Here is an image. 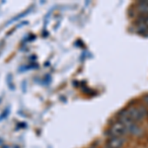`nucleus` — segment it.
<instances>
[{"label": "nucleus", "instance_id": "4", "mask_svg": "<svg viewBox=\"0 0 148 148\" xmlns=\"http://www.w3.org/2000/svg\"><path fill=\"white\" fill-rule=\"evenodd\" d=\"M135 21H137V22H139V23L143 24V25L146 26V27L148 28V16H145V15H139Z\"/></svg>", "mask_w": 148, "mask_h": 148}, {"label": "nucleus", "instance_id": "5", "mask_svg": "<svg viewBox=\"0 0 148 148\" xmlns=\"http://www.w3.org/2000/svg\"><path fill=\"white\" fill-rule=\"evenodd\" d=\"M9 113H10V110H9L8 108L7 109H5L4 110L3 112H2V114H0V121H3L4 119H6L7 116H8V114H9Z\"/></svg>", "mask_w": 148, "mask_h": 148}, {"label": "nucleus", "instance_id": "7", "mask_svg": "<svg viewBox=\"0 0 148 148\" xmlns=\"http://www.w3.org/2000/svg\"><path fill=\"white\" fill-rule=\"evenodd\" d=\"M107 148H108V147H107Z\"/></svg>", "mask_w": 148, "mask_h": 148}, {"label": "nucleus", "instance_id": "2", "mask_svg": "<svg viewBox=\"0 0 148 148\" xmlns=\"http://www.w3.org/2000/svg\"><path fill=\"white\" fill-rule=\"evenodd\" d=\"M125 138L123 137H110L107 141L108 148H121L125 144Z\"/></svg>", "mask_w": 148, "mask_h": 148}, {"label": "nucleus", "instance_id": "1", "mask_svg": "<svg viewBox=\"0 0 148 148\" xmlns=\"http://www.w3.org/2000/svg\"><path fill=\"white\" fill-rule=\"evenodd\" d=\"M126 133H128L127 126L121 121H116V123H114L108 131L110 137H123V135H125Z\"/></svg>", "mask_w": 148, "mask_h": 148}, {"label": "nucleus", "instance_id": "3", "mask_svg": "<svg viewBox=\"0 0 148 148\" xmlns=\"http://www.w3.org/2000/svg\"><path fill=\"white\" fill-rule=\"evenodd\" d=\"M134 27H135V32H136L138 35L142 36V37H145V38L148 37V28L146 26H144L143 24L135 21Z\"/></svg>", "mask_w": 148, "mask_h": 148}, {"label": "nucleus", "instance_id": "6", "mask_svg": "<svg viewBox=\"0 0 148 148\" xmlns=\"http://www.w3.org/2000/svg\"><path fill=\"white\" fill-rule=\"evenodd\" d=\"M142 101H143V103H144V105H145V107H146V109L148 110V95H145V96H143Z\"/></svg>", "mask_w": 148, "mask_h": 148}]
</instances>
